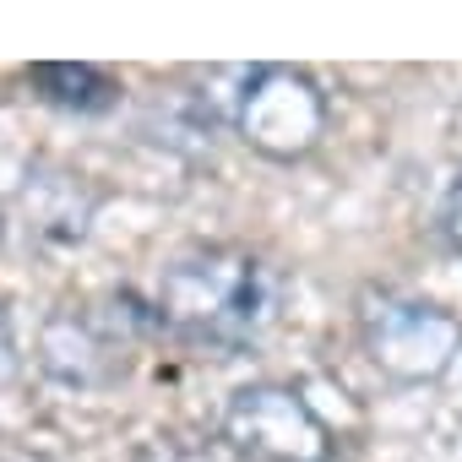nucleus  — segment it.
<instances>
[{
	"instance_id": "f257e3e1",
	"label": "nucleus",
	"mask_w": 462,
	"mask_h": 462,
	"mask_svg": "<svg viewBox=\"0 0 462 462\" xmlns=\"http://www.w3.org/2000/svg\"><path fill=\"white\" fill-rule=\"evenodd\" d=\"M158 316L201 343H245L273 316V283L245 251H196L163 273Z\"/></svg>"
},
{
	"instance_id": "f03ea898",
	"label": "nucleus",
	"mask_w": 462,
	"mask_h": 462,
	"mask_svg": "<svg viewBox=\"0 0 462 462\" xmlns=\"http://www.w3.org/2000/svg\"><path fill=\"white\" fill-rule=\"evenodd\" d=\"M223 440L256 462H332V430L294 386H240L223 413Z\"/></svg>"
},
{
	"instance_id": "7ed1b4c3",
	"label": "nucleus",
	"mask_w": 462,
	"mask_h": 462,
	"mask_svg": "<svg viewBox=\"0 0 462 462\" xmlns=\"http://www.w3.org/2000/svg\"><path fill=\"white\" fill-rule=\"evenodd\" d=\"M365 348L392 381H435L462 348V321L424 305V300H397V294H370L359 310Z\"/></svg>"
},
{
	"instance_id": "20e7f679",
	"label": "nucleus",
	"mask_w": 462,
	"mask_h": 462,
	"mask_svg": "<svg viewBox=\"0 0 462 462\" xmlns=\"http://www.w3.org/2000/svg\"><path fill=\"white\" fill-rule=\"evenodd\" d=\"M240 136L267 158H305L327 131L321 88L294 66H262L240 88Z\"/></svg>"
},
{
	"instance_id": "39448f33",
	"label": "nucleus",
	"mask_w": 462,
	"mask_h": 462,
	"mask_svg": "<svg viewBox=\"0 0 462 462\" xmlns=\"http://www.w3.org/2000/svg\"><path fill=\"white\" fill-rule=\"evenodd\" d=\"M23 207H28L33 228L55 245H77L88 235V217H93V196L71 174H55V169H33L23 180Z\"/></svg>"
},
{
	"instance_id": "423d86ee",
	"label": "nucleus",
	"mask_w": 462,
	"mask_h": 462,
	"mask_svg": "<svg viewBox=\"0 0 462 462\" xmlns=\"http://www.w3.org/2000/svg\"><path fill=\"white\" fill-rule=\"evenodd\" d=\"M44 370L55 375V381H66V386H93V381H104L109 375V343L98 337V327L88 321V316H77V310H66V316H55L50 327H44Z\"/></svg>"
},
{
	"instance_id": "0eeeda50",
	"label": "nucleus",
	"mask_w": 462,
	"mask_h": 462,
	"mask_svg": "<svg viewBox=\"0 0 462 462\" xmlns=\"http://www.w3.org/2000/svg\"><path fill=\"white\" fill-rule=\"evenodd\" d=\"M28 82L39 88L44 104L66 109V115H104L120 104V82L98 66H66V60H44L28 71Z\"/></svg>"
},
{
	"instance_id": "6e6552de",
	"label": "nucleus",
	"mask_w": 462,
	"mask_h": 462,
	"mask_svg": "<svg viewBox=\"0 0 462 462\" xmlns=\"http://www.w3.org/2000/svg\"><path fill=\"white\" fill-rule=\"evenodd\" d=\"M142 462H235L228 451L217 446H190V440H158L142 451Z\"/></svg>"
},
{
	"instance_id": "1a4fd4ad",
	"label": "nucleus",
	"mask_w": 462,
	"mask_h": 462,
	"mask_svg": "<svg viewBox=\"0 0 462 462\" xmlns=\"http://www.w3.org/2000/svg\"><path fill=\"white\" fill-rule=\"evenodd\" d=\"M446 235H451V245L462 251V180H457L451 196H446Z\"/></svg>"
},
{
	"instance_id": "9d476101",
	"label": "nucleus",
	"mask_w": 462,
	"mask_h": 462,
	"mask_svg": "<svg viewBox=\"0 0 462 462\" xmlns=\"http://www.w3.org/2000/svg\"><path fill=\"white\" fill-rule=\"evenodd\" d=\"M12 370H17V354H12V337H6V321H0V386L12 381Z\"/></svg>"
},
{
	"instance_id": "9b49d317",
	"label": "nucleus",
	"mask_w": 462,
	"mask_h": 462,
	"mask_svg": "<svg viewBox=\"0 0 462 462\" xmlns=\"http://www.w3.org/2000/svg\"><path fill=\"white\" fill-rule=\"evenodd\" d=\"M6 462H44V457H6Z\"/></svg>"
}]
</instances>
